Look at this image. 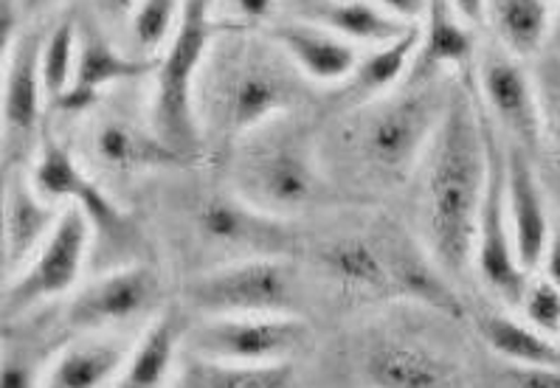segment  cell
Returning <instances> with one entry per match:
<instances>
[{
    "instance_id": "1",
    "label": "cell",
    "mask_w": 560,
    "mask_h": 388,
    "mask_svg": "<svg viewBox=\"0 0 560 388\" xmlns=\"http://www.w3.org/2000/svg\"><path fill=\"white\" fill-rule=\"evenodd\" d=\"M488 186L485 110L474 93L454 87L434 141L425 152L422 211L434 259L462 277L474 264L479 211Z\"/></svg>"
},
{
    "instance_id": "2",
    "label": "cell",
    "mask_w": 560,
    "mask_h": 388,
    "mask_svg": "<svg viewBox=\"0 0 560 388\" xmlns=\"http://www.w3.org/2000/svg\"><path fill=\"white\" fill-rule=\"evenodd\" d=\"M203 71V113L225 141L248 139L293 110L302 77L268 37L250 34H220Z\"/></svg>"
},
{
    "instance_id": "3",
    "label": "cell",
    "mask_w": 560,
    "mask_h": 388,
    "mask_svg": "<svg viewBox=\"0 0 560 388\" xmlns=\"http://www.w3.org/2000/svg\"><path fill=\"white\" fill-rule=\"evenodd\" d=\"M220 37L211 0H186L180 23L155 60V85L150 99V127L161 141L191 161L200 152L198 82L209 51Z\"/></svg>"
},
{
    "instance_id": "4",
    "label": "cell",
    "mask_w": 560,
    "mask_h": 388,
    "mask_svg": "<svg viewBox=\"0 0 560 388\" xmlns=\"http://www.w3.org/2000/svg\"><path fill=\"white\" fill-rule=\"evenodd\" d=\"M445 107L448 96L436 93L431 82H409L406 91L372 102L358 125V155L370 166L372 175L386 184H400L429 152Z\"/></svg>"
},
{
    "instance_id": "5",
    "label": "cell",
    "mask_w": 560,
    "mask_h": 388,
    "mask_svg": "<svg viewBox=\"0 0 560 388\" xmlns=\"http://www.w3.org/2000/svg\"><path fill=\"white\" fill-rule=\"evenodd\" d=\"M268 125L248 136L254 144L237 166V191L270 214H293L322 198V172L311 141L291 130Z\"/></svg>"
},
{
    "instance_id": "6",
    "label": "cell",
    "mask_w": 560,
    "mask_h": 388,
    "mask_svg": "<svg viewBox=\"0 0 560 388\" xmlns=\"http://www.w3.org/2000/svg\"><path fill=\"white\" fill-rule=\"evenodd\" d=\"M184 296L206 318L293 313L299 277L284 257L234 259L186 282Z\"/></svg>"
},
{
    "instance_id": "7",
    "label": "cell",
    "mask_w": 560,
    "mask_h": 388,
    "mask_svg": "<svg viewBox=\"0 0 560 388\" xmlns=\"http://www.w3.org/2000/svg\"><path fill=\"white\" fill-rule=\"evenodd\" d=\"M485 141H488V186L479 211L474 264L479 277L501 302L518 307L529 287V273L521 268L513 245L508 214V150L501 146L495 125L485 113Z\"/></svg>"
},
{
    "instance_id": "8",
    "label": "cell",
    "mask_w": 560,
    "mask_h": 388,
    "mask_svg": "<svg viewBox=\"0 0 560 388\" xmlns=\"http://www.w3.org/2000/svg\"><path fill=\"white\" fill-rule=\"evenodd\" d=\"M91 239L93 225L85 211L66 205L46 243L34 250V257L9 282L3 296L7 316H23L37 304L71 293L88 262Z\"/></svg>"
},
{
    "instance_id": "9",
    "label": "cell",
    "mask_w": 560,
    "mask_h": 388,
    "mask_svg": "<svg viewBox=\"0 0 560 388\" xmlns=\"http://www.w3.org/2000/svg\"><path fill=\"white\" fill-rule=\"evenodd\" d=\"M311 343V327L296 313L203 318L191 332L195 357L223 363H291Z\"/></svg>"
},
{
    "instance_id": "10",
    "label": "cell",
    "mask_w": 560,
    "mask_h": 388,
    "mask_svg": "<svg viewBox=\"0 0 560 388\" xmlns=\"http://www.w3.org/2000/svg\"><path fill=\"white\" fill-rule=\"evenodd\" d=\"M479 93L485 113L515 146L535 155L544 150V110L533 73L518 57L501 46L485 48L479 57Z\"/></svg>"
},
{
    "instance_id": "11",
    "label": "cell",
    "mask_w": 560,
    "mask_h": 388,
    "mask_svg": "<svg viewBox=\"0 0 560 388\" xmlns=\"http://www.w3.org/2000/svg\"><path fill=\"white\" fill-rule=\"evenodd\" d=\"M195 225L203 243L234 259L284 257L291 250V228L279 214L259 209L243 195L214 191L195 211ZM231 259V262H234Z\"/></svg>"
},
{
    "instance_id": "12",
    "label": "cell",
    "mask_w": 560,
    "mask_h": 388,
    "mask_svg": "<svg viewBox=\"0 0 560 388\" xmlns=\"http://www.w3.org/2000/svg\"><path fill=\"white\" fill-rule=\"evenodd\" d=\"M159 277L147 264H125L93 279L66 307V324L77 332H110L144 316L159 302Z\"/></svg>"
},
{
    "instance_id": "13",
    "label": "cell",
    "mask_w": 560,
    "mask_h": 388,
    "mask_svg": "<svg viewBox=\"0 0 560 388\" xmlns=\"http://www.w3.org/2000/svg\"><path fill=\"white\" fill-rule=\"evenodd\" d=\"M361 377L370 388H468L448 352L409 338H372L361 352Z\"/></svg>"
},
{
    "instance_id": "14",
    "label": "cell",
    "mask_w": 560,
    "mask_h": 388,
    "mask_svg": "<svg viewBox=\"0 0 560 388\" xmlns=\"http://www.w3.org/2000/svg\"><path fill=\"white\" fill-rule=\"evenodd\" d=\"M150 73H155V60L119 51L100 26L80 23V54H77L73 82L54 102V107L62 113H85L100 105L107 87L144 80Z\"/></svg>"
},
{
    "instance_id": "15",
    "label": "cell",
    "mask_w": 560,
    "mask_h": 388,
    "mask_svg": "<svg viewBox=\"0 0 560 388\" xmlns=\"http://www.w3.org/2000/svg\"><path fill=\"white\" fill-rule=\"evenodd\" d=\"M40 32H26L12 43L3 54V87H0V119H3V144L9 150L26 146L28 139L40 127L43 99L46 85H43V51Z\"/></svg>"
},
{
    "instance_id": "16",
    "label": "cell",
    "mask_w": 560,
    "mask_h": 388,
    "mask_svg": "<svg viewBox=\"0 0 560 388\" xmlns=\"http://www.w3.org/2000/svg\"><path fill=\"white\" fill-rule=\"evenodd\" d=\"M265 37L291 60V66L302 77L316 85L341 87L361 60L355 43L343 40L316 23L296 21V17L270 21Z\"/></svg>"
},
{
    "instance_id": "17",
    "label": "cell",
    "mask_w": 560,
    "mask_h": 388,
    "mask_svg": "<svg viewBox=\"0 0 560 388\" xmlns=\"http://www.w3.org/2000/svg\"><path fill=\"white\" fill-rule=\"evenodd\" d=\"M508 214L521 268L533 273L544 262L555 231L533 155L515 144L508 146Z\"/></svg>"
},
{
    "instance_id": "18",
    "label": "cell",
    "mask_w": 560,
    "mask_h": 388,
    "mask_svg": "<svg viewBox=\"0 0 560 388\" xmlns=\"http://www.w3.org/2000/svg\"><path fill=\"white\" fill-rule=\"evenodd\" d=\"M279 12L284 17L316 23L343 40L361 46H383L409 32V23L397 21L372 0H279Z\"/></svg>"
},
{
    "instance_id": "19",
    "label": "cell",
    "mask_w": 560,
    "mask_h": 388,
    "mask_svg": "<svg viewBox=\"0 0 560 388\" xmlns=\"http://www.w3.org/2000/svg\"><path fill=\"white\" fill-rule=\"evenodd\" d=\"M474 54V32H470V23L459 14V9L451 0H429L420 21V48H417L409 82L411 85L434 82V77L448 68L468 66Z\"/></svg>"
},
{
    "instance_id": "20",
    "label": "cell",
    "mask_w": 560,
    "mask_h": 388,
    "mask_svg": "<svg viewBox=\"0 0 560 388\" xmlns=\"http://www.w3.org/2000/svg\"><path fill=\"white\" fill-rule=\"evenodd\" d=\"M130 349L107 332H85L60 349L46 368L43 388H110L125 368Z\"/></svg>"
},
{
    "instance_id": "21",
    "label": "cell",
    "mask_w": 560,
    "mask_h": 388,
    "mask_svg": "<svg viewBox=\"0 0 560 388\" xmlns=\"http://www.w3.org/2000/svg\"><path fill=\"white\" fill-rule=\"evenodd\" d=\"M91 144L96 161L116 172H152L189 164L166 141H161L150 125L141 127L116 116L96 125Z\"/></svg>"
},
{
    "instance_id": "22",
    "label": "cell",
    "mask_w": 560,
    "mask_h": 388,
    "mask_svg": "<svg viewBox=\"0 0 560 388\" xmlns=\"http://www.w3.org/2000/svg\"><path fill=\"white\" fill-rule=\"evenodd\" d=\"M417 48H420V26H411L409 32L383 46H372L370 54L358 60L350 80L338 87V96L350 105H372L389 96L402 80H409Z\"/></svg>"
},
{
    "instance_id": "23",
    "label": "cell",
    "mask_w": 560,
    "mask_h": 388,
    "mask_svg": "<svg viewBox=\"0 0 560 388\" xmlns=\"http://www.w3.org/2000/svg\"><path fill=\"white\" fill-rule=\"evenodd\" d=\"M184 341V318L178 309H164L141 338L132 343L121 375L110 388H166L175 375L178 349Z\"/></svg>"
},
{
    "instance_id": "24",
    "label": "cell",
    "mask_w": 560,
    "mask_h": 388,
    "mask_svg": "<svg viewBox=\"0 0 560 388\" xmlns=\"http://www.w3.org/2000/svg\"><path fill=\"white\" fill-rule=\"evenodd\" d=\"M60 214V205L46 203L32 189V184L9 186L7 203H3V262H7V270L18 273L34 257V250L46 243Z\"/></svg>"
},
{
    "instance_id": "25",
    "label": "cell",
    "mask_w": 560,
    "mask_h": 388,
    "mask_svg": "<svg viewBox=\"0 0 560 388\" xmlns=\"http://www.w3.org/2000/svg\"><path fill=\"white\" fill-rule=\"evenodd\" d=\"M318 262L338 287L355 296H386L395 284V270L381 250L361 237H343L324 245Z\"/></svg>"
},
{
    "instance_id": "26",
    "label": "cell",
    "mask_w": 560,
    "mask_h": 388,
    "mask_svg": "<svg viewBox=\"0 0 560 388\" xmlns=\"http://www.w3.org/2000/svg\"><path fill=\"white\" fill-rule=\"evenodd\" d=\"M476 327L485 343L510 366H560L558 341L529 327L527 321L501 313H481Z\"/></svg>"
},
{
    "instance_id": "27",
    "label": "cell",
    "mask_w": 560,
    "mask_h": 388,
    "mask_svg": "<svg viewBox=\"0 0 560 388\" xmlns=\"http://www.w3.org/2000/svg\"><path fill=\"white\" fill-rule=\"evenodd\" d=\"M488 17L495 40L518 60H529L549 37V0H490Z\"/></svg>"
},
{
    "instance_id": "28",
    "label": "cell",
    "mask_w": 560,
    "mask_h": 388,
    "mask_svg": "<svg viewBox=\"0 0 560 388\" xmlns=\"http://www.w3.org/2000/svg\"><path fill=\"white\" fill-rule=\"evenodd\" d=\"M291 363H223L191 357L184 388H293Z\"/></svg>"
},
{
    "instance_id": "29",
    "label": "cell",
    "mask_w": 560,
    "mask_h": 388,
    "mask_svg": "<svg viewBox=\"0 0 560 388\" xmlns=\"http://www.w3.org/2000/svg\"><path fill=\"white\" fill-rule=\"evenodd\" d=\"M85 180V169L80 166V161L73 158V152L57 136L46 132L40 141V150H37V158H34L32 178H28L32 189L46 203L66 209L77 200Z\"/></svg>"
},
{
    "instance_id": "30",
    "label": "cell",
    "mask_w": 560,
    "mask_h": 388,
    "mask_svg": "<svg viewBox=\"0 0 560 388\" xmlns=\"http://www.w3.org/2000/svg\"><path fill=\"white\" fill-rule=\"evenodd\" d=\"M77 54H80V23L73 21L71 14H66L43 37V85H46V96L51 105L71 87L73 71H77Z\"/></svg>"
},
{
    "instance_id": "31",
    "label": "cell",
    "mask_w": 560,
    "mask_h": 388,
    "mask_svg": "<svg viewBox=\"0 0 560 388\" xmlns=\"http://www.w3.org/2000/svg\"><path fill=\"white\" fill-rule=\"evenodd\" d=\"M392 270H395L397 290L409 293L417 302L448 313V316H462V302L454 290L445 284V279L431 268L425 259L415 257L411 250H400L392 257Z\"/></svg>"
},
{
    "instance_id": "32",
    "label": "cell",
    "mask_w": 560,
    "mask_h": 388,
    "mask_svg": "<svg viewBox=\"0 0 560 388\" xmlns=\"http://www.w3.org/2000/svg\"><path fill=\"white\" fill-rule=\"evenodd\" d=\"M186 0H139V7L132 9V17L127 23V34L139 57L164 51L178 28Z\"/></svg>"
},
{
    "instance_id": "33",
    "label": "cell",
    "mask_w": 560,
    "mask_h": 388,
    "mask_svg": "<svg viewBox=\"0 0 560 388\" xmlns=\"http://www.w3.org/2000/svg\"><path fill=\"white\" fill-rule=\"evenodd\" d=\"M518 307L529 327H535L552 341H560V290L552 282L547 279L529 282Z\"/></svg>"
},
{
    "instance_id": "34",
    "label": "cell",
    "mask_w": 560,
    "mask_h": 388,
    "mask_svg": "<svg viewBox=\"0 0 560 388\" xmlns=\"http://www.w3.org/2000/svg\"><path fill=\"white\" fill-rule=\"evenodd\" d=\"M540 110H544V146L552 152L555 164L560 166V73H547L538 82Z\"/></svg>"
},
{
    "instance_id": "35",
    "label": "cell",
    "mask_w": 560,
    "mask_h": 388,
    "mask_svg": "<svg viewBox=\"0 0 560 388\" xmlns=\"http://www.w3.org/2000/svg\"><path fill=\"white\" fill-rule=\"evenodd\" d=\"M508 388H560V366H510L504 368Z\"/></svg>"
},
{
    "instance_id": "36",
    "label": "cell",
    "mask_w": 560,
    "mask_h": 388,
    "mask_svg": "<svg viewBox=\"0 0 560 388\" xmlns=\"http://www.w3.org/2000/svg\"><path fill=\"white\" fill-rule=\"evenodd\" d=\"M43 377L46 375H37V366L32 361L7 355L3 372H0V388H43Z\"/></svg>"
},
{
    "instance_id": "37",
    "label": "cell",
    "mask_w": 560,
    "mask_h": 388,
    "mask_svg": "<svg viewBox=\"0 0 560 388\" xmlns=\"http://www.w3.org/2000/svg\"><path fill=\"white\" fill-rule=\"evenodd\" d=\"M139 7V0H93V9H96V17H100L105 26L113 28H127L132 17V9Z\"/></svg>"
},
{
    "instance_id": "38",
    "label": "cell",
    "mask_w": 560,
    "mask_h": 388,
    "mask_svg": "<svg viewBox=\"0 0 560 388\" xmlns=\"http://www.w3.org/2000/svg\"><path fill=\"white\" fill-rule=\"evenodd\" d=\"M372 3L386 14H392V17H397V21L409 23V26H420L429 0H372Z\"/></svg>"
},
{
    "instance_id": "39",
    "label": "cell",
    "mask_w": 560,
    "mask_h": 388,
    "mask_svg": "<svg viewBox=\"0 0 560 388\" xmlns=\"http://www.w3.org/2000/svg\"><path fill=\"white\" fill-rule=\"evenodd\" d=\"M234 9L245 23H265L279 9V0H234Z\"/></svg>"
},
{
    "instance_id": "40",
    "label": "cell",
    "mask_w": 560,
    "mask_h": 388,
    "mask_svg": "<svg viewBox=\"0 0 560 388\" xmlns=\"http://www.w3.org/2000/svg\"><path fill=\"white\" fill-rule=\"evenodd\" d=\"M540 268H544V279H547V282H552L555 287L560 290V231H555L552 239H549V248H547V254H544V262H540Z\"/></svg>"
},
{
    "instance_id": "41",
    "label": "cell",
    "mask_w": 560,
    "mask_h": 388,
    "mask_svg": "<svg viewBox=\"0 0 560 388\" xmlns=\"http://www.w3.org/2000/svg\"><path fill=\"white\" fill-rule=\"evenodd\" d=\"M451 3L459 9V14L470 23V26H476V23H481L488 17L490 0H451Z\"/></svg>"
},
{
    "instance_id": "42",
    "label": "cell",
    "mask_w": 560,
    "mask_h": 388,
    "mask_svg": "<svg viewBox=\"0 0 560 388\" xmlns=\"http://www.w3.org/2000/svg\"><path fill=\"white\" fill-rule=\"evenodd\" d=\"M54 3H60V0H21V9L23 14H32V12H40V9L54 7Z\"/></svg>"
}]
</instances>
